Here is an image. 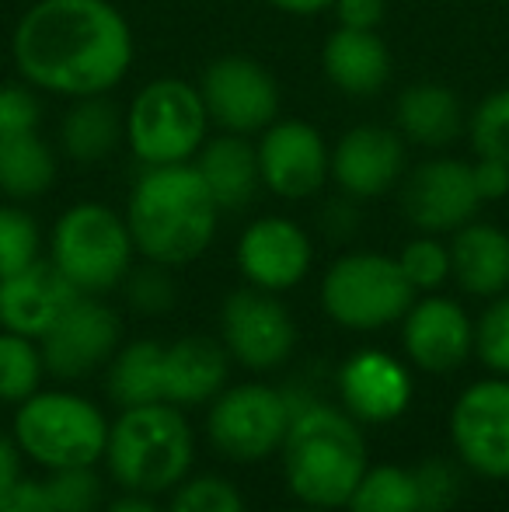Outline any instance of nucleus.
Segmentation results:
<instances>
[{
	"label": "nucleus",
	"mask_w": 509,
	"mask_h": 512,
	"mask_svg": "<svg viewBox=\"0 0 509 512\" xmlns=\"http://www.w3.org/2000/svg\"><path fill=\"white\" fill-rule=\"evenodd\" d=\"M220 331L224 345L248 370H276L290 359L297 345V324L276 293L234 290L220 307Z\"/></svg>",
	"instance_id": "obj_13"
},
{
	"label": "nucleus",
	"mask_w": 509,
	"mask_h": 512,
	"mask_svg": "<svg viewBox=\"0 0 509 512\" xmlns=\"http://www.w3.org/2000/svg\"><path fill=\"white\" fill-rule=\"evenodd\" d=\"M56 185V154L35 133L0 136V196L11 203H32Z\"/></svg>",
	"instance_id": "obj_27"
},
{
	"label": "nucleus",
	"mask_w": 509,
	"mask_h": 512,
	"mask_svg": "<svg viewBox=\"0 0 509 512\" xmlns=\"http://www.w3.org/2000/svg\"><path fill=\"white\" fill-rule=\"evenodd\" d=\"M109 418L70 391H35L14 411V443L46 471L91 467L105 457Z\"/></svg>",
	"instance_id": "obj_7"
},
{
	"label": "nucleus",
	"mask_w": 509,
	"mask_h": 512,
	"mask_svg": "<svg viewBox=\"0 0 509 512\" xmlns=\"http://www.w3.org/2000/svg\"><path fill=\"white\" fill-rule=\"evenodd\" d=\"M42 251V230L35 216L18 203L0 206V279L14 276V272L28 269L39 262Z\"/></svg>",
	"instance_id": "obj_32"
},
{
	"label": "nucleus",
	"mask_w": 509,
	"mask_h": 512,
	"mask_svg": "<svg viewBox=\"0 0 509 512\" xmlns=\"http://www.w3.org/2000/svg\"><path fill=\"white\" fill-rule=\"evenodd\" d=\"M21 481V450L14 439L0 436V492Z\"/></svg>",
	"instance_id": "obj_44"
},
{
	"label": "nucleus",
	"mask_w": 509,
	"mask_h": 512,
	"mask_svg": "<svg viewBox=\"0 0 509 512\" xmlns=\"http://www.w3.org/2000/svg\"><path fill=\"white\" fill-rule=\"evenodd\" d=\"M475 352L492 373L509 377V293L492 297L475 324Z\"/></svg>",
	"instance_id": "obj_35"
},
{
	"label": "nucleus",
	"mask_w": 509,
	"mask_h": 512,
	"mask_svg": "<svg viewBox=\"0 0 509 512\" xmlns=\"http://www.w3.org/2000/svg\"><path fill=\"white\" fill-rule=\"evenodd\" d=\"M321 70L328 84L346 98H377L391 81L394 63L391 49L377 32L335 25L321 46Z\"/></svg>",
	"instance_id": "obj_21"
},
{
	"label": "nucleus",
	"mask_w": 509,
	"mask_h": 512,
	"mask_svg": "<svg viewBox=\"0 0 509 512\" xmlns=\"http://www.w3.org/2000/svg\"><path fill=\"white\" fill-rule=\"evenodd\" d=\"M464 136L475 157H496L509 164V84L471 108Z\"/></svg>",
	"instance_id": "obj_31"
},
{
	"label": "nucleus",
	"mask_w": 509,
	"mask_h": 512,
	"mask_svg": "<svg viewBox=\"0 0 509 512\" xmlns=\"http://www.w3.org/2000/svg\"><path fill=\"white\" fill-rule=\"evenodd\" d=\"M276 11L293 14V18H318V14L332 11L335 0H269Z\"/></svg>",
	"instance_id": "obj_45"
},
{
	"label": "nucleus",
	"mask_w": 509,
	"mask_h": 512,
	"mask_svg": "<svg viewBox=\"0 0 509 512\" xmlns=\"http://www.w3.org/2000/svg\"><path fill=\"white\" fill-rule=\"evenodd\" d=\"M506 4H509V0H506Z\"/></svg>",
	"instance_id": "obj_48"
},
{
	"label": "nucleus",
	"mask_w": 509,
	"mask_h": 512,
	"mask_svg": "<svg viewBox=\"0 0 509 512\" xmlns=\"http://www.w3.org/2000/svg\"><path fill=\"white\" fill-rule=\"evenodd\" d=\"M415 488H419V512H447L461 499V474L450 460L433 457L415 467Z\"/></svg>",
	"instance_id": "obj_38"
},
{
	"label": "nucleus",
	"mask_w": 509,
	"mask_h": 512,
	"mask_svg": "<svg viewBox=\"0 0 509 512\" xmlns=\"http://www.w3.org/2000/svg\"><path fill=\"white\" fill-rule=\"evenodd\" d=\"M356 223H360V216H356V199H349V196H335L332 203L325 206V213H321V227L328 230V237H349L356 230Z\"/></svg>",
	"instance_id": "obj_43"
},
{
	"label": "nucleus",
	"mask_w": 509,
	"mask_h": 512,
	"mask_svg": "<svg viewBox=\"0 0 509 512\" xmlns=\"http://www.w3.org/2000/svg\"><path fill=\"white\" fill-rule=\"evenodd\" d=\"M304 512H328V509H311V506H307Z\"/></svg>",
	"instance_id": "obj_47"
},
{
	"label": "nucleus",
	"mask_w": 509,
	"mask_h": 512,
	"mask_svg": "<svg viewBox=\"0 0 509 512\" xmlns=\"http://www.w3.org/2000/svg\"><path fill=\"white\" fill-rule=\"evenodd\" d=\"M123 216L136 255L164 269H182L210 251L220 206L213 203L196 164H161L140 168Z\"/></svg>",
	"instance_id": "obj_2"
},
{
	"label": "nucleus",
	"mask_w": 509,
	"mask_h": 512,
	"mask_svg": "<svg viewBox=\"0 0 509 512\" xmlns=\"http://www.w3.org/2000/svg\"><path fill=\"white\" fill-rule=\"evenodd\" d=\"M231 352L224 342L206 335H185L164 345V401L171 405H203L227 384Z\"/></svg>",
	"instance_id": "obj_24"
},
{
	"label": "nucleus",
	"mask_w": 509,
	"mask_h": 512,
	"mask_svg": "<svg viewBox=\"0 0 509 512\" xmlns=\"http://www.w3.org/2000/svg\"><path fill=\"white\" fill-rule=\"evenodd\" d=\"M192 164H196L199 178L210 189L220 213H238V209L252 206L255 192L262 189L255 136L217 129V136H206V143L192 157Z\"/></svg>",
	"instance_id": "obj_22"
},
{
	"label": "nucleus",
	"mask_w": 509,
	"mask_h": 512,
	"mask_svg": "<svg viewBox=\"0 0 509 512\" xmlns=\"http://www.w3.org/2000/svg\"><path fill=\"white\" fill-rule=\"evenodd\" d=\"M339 398L356 422L384 425L401 418L412 405V377L401 359L381 349H360L342 363Z\"/></svg>",
	"instance_id": "obj_19"
},
{
	"label": "nucleus",
	"mask_w": 509,
	"mask_h": 512,
	"mask_svg": "<svg viewBox=\"0 0 509 512\" xmlns=\"http://www.w3.org/2000/svg\"><path fill=\"white\" fill-rule=\"evenodd\" d=\"M398 265L415 293H436L450 276V244H443L436 234H419L401 248Z\"/></svg>",
	"instance_id": "obj_33"
},
{
	"label": "nucleus",
	"mask_w": 509,
	"mask_h": 512,
	"mask_svg": "<svg viewBox=\"0 0 509 512\" xmlns=\"http://www.w3.org/2000/svg\"><path fill=\"white\" fill-rule=\"evenodd\" d=\"M0 512H56L42 481H25L0 492Z\"/></svg>",
	"instance_id": "obj_42"
},
{
	"label": "nucleus",
	"mask_w": 509,
	"mask_h": 512,
	"mask_svg": "<svg viewBox=\"0 0 509 512\" xmlns=\"http://www.w3.org/2000/svg\"><path fill=\"white\" fill-rule=\"evenodd\" d=\"M450 439L471 471L482 478H509V380H478L450 411Z\"/></svg>",
	"instance_id": "obj_15"
},
{
	"label": "nucleus",
	"mask_w": 509,
	"mask_h": 512,
	"mask_svg": "<svg viewBox=\"0 0 509 512\" xmlns=\"http://www.w3.org/2000/svg\"><path fill=\"white\" fill-rule=\"evenodd\" d=\"M136 244L123 213L105 203H74L63 209L49 234V262L74 283L77 293H102L123 286L133 269Z\"/></svg>",
	"instance_id": "obj_6"
},
{
	"label": "nucleus",
	"mask_w": 509,
	"mask_h": 512,
	"mask_svg": "<svg viewBox=\"0 0 509 512\" xmlns=\"http://www.w3.org/2000/svg\"><path fill=\"white\" fill-rule=\"evenodd\" d=\"M401 345L419 370L450 373L475 352V321L457 300L429 293L401 317Z\"/></svg>",
	"instance_id": "obj_18"
},
{
	"label": "nucleus",
	"mask_w": 509,
	"mask_h": 512,
	"mask_svg": "<svg viewBox=\"0 0 509 512\" xmlns=\"http://www.w3.org/2000/svg\"><path fill=\"white\" fill-rule=\"evenodd\" d=\"M105 391L119 408H140L164 401V345L161 342H129L109 366Z\"/></svg>",
	"instance_id": "obj_28"
},
{
	"label": "nucleus",
	"mask_w": 509,
	"mask_h": 512,
	"mask_svg": "<svg viewBox=\"0 0 509 512\" xmlns=\"http://www.w3.org/2000/svg\"><path fill=\"white\" fill-rule=\"evenodd\" d=\"M346 506L349 512H419L415 474L394 464L367 467Z\"/></svg>",
	"instance_id": "obj_29"
},
{
	"label": "nucleus",
	"mask_w": 509,
	"mask_h": 512,
	"mask_svg": "<svg viewBox=\"0 0 509 512\" xmlns=\"http://www.w3.org/2000/svg\"><path fill=\"white\" fill-rule=\"evenodd\" d=\"M283 478L311 509H339L367 471V439L349 411L307 401L283 436Z\"/></svg>",
	"instance_id": "obj_3"
},
{
	"label": "nucleus",
	"mask_w": 509,
	"mask_h": 512,
	"mask_svg": "<svg viewBox=\"0 0 509 512\" xmlns=\"http://www.w3.org/2000/svg\"><path fill=\"white\" fill-rule=\"evenodd\" d=\"M56 512H95L102 502V481L91 467H63L49 471V481H42Z\"/></svg>",
	"instance_id": "obj_36"
},
{
	"label": "nucleus",
	"mask_w": 509,
	"mask_h": 512,
	"mask_svg": "<svg viewBox=\"0 0 509 512\" xmlns=\"http://www.w3.org/2000/svg\"><path fill=\"white\" fill-rule=\"evenodd\" d=\"M42 122V98L32 84L7 81L0 84V136L35 133Z\"/></svg>",
	"instance_id": "obj_39"
},
{
	"label": "nucleus",
	"mask_w": 509,
	"mask_h": 512,
	"mask_svg": "<svg viewBox=\"0 0 509 512\" xmlns=\"http://www.w3.org/2000/svg\"><path fill=\"white\" fill-rule=\"evenodd\" d=\"M394 129L405 143H415L422 150H447L454 140H461L468 129V112L461 98L440 81H415L394 102Z\"/></svg>",
	"instance_id": "obj_23"
},
{
	"label": "nucleus",
	"mask_w": 509,
	"mask_h": 512,
	"mask_svg": "<svg viewBox=\"0 0 509 512\" xmlns=\"http://www.w3.org/2000/svg\"><path fill=\"white\" fill-rule=\"evenodd\" d=\"M238 269L248 286L265 293H286L311 272V234L290 216H258L238 237Z\"/></svg>",
	"instance_id": "obj_16"
},
{
	"label": "nucleus",
	"mask_w": 509,
	"mask_h": 512,
	"mask_svg": "<svg viewBox=\"0 0 509 512\" xmlns=\"http://www.w3.org/2000/svg\"><path fill=\"white\" fill-rule=\"evenodd\" d=\"M471 161L450 154H433L401 178V213L419 234H454L482 209Z\"/></svg>",
	"instance_id": "obj_11"
},
{
	"label": "nucleus",
	"mask_w": 509,
	"mask_h": 512,
	"mask_svg": "<svg viewBox=\"0 0 509 512\" xmlns=\"http://www.w3.org/2000/svg\"><path fill=\"white\" fill-rule=\"evenodd\" d=\"M405 147L408 143L394 126L363 122L346 129L332 147V182L356 203L381 199L405 178Z\"/></svg>",
	"instance_id": "obj_17"
},
{
	"label": "nucleus",
	"mask_w": 509,
	"mask_h": 512,
	"mask_svg": "<svg viewBox=\"0 0 509 512\" xmlns=\"http://www.w3.org/2000/svg\"><path fill=\"white\" fill-rule=\"evenodd\" d=\"M126 143V108L112 95L74 98L60 119V150L77 164H98Z\"/></svg>",
	"instance_id": "obj_26"
},
{
	"label": "nucleus",
	"mask_w": 509,
	"mask_h": 512,
	"mask_svg": "<svg viewBox=\"0 0 509 512\" xmlns=\"http://www.w3.org/2000/svg\"><path fill=\"white\" fill-rule=\"evenodd\" d=\"M126 286V300L136 314H164V310L175 307V283H171V269L164 265H140V269H129V276L123 279Z\"/></svg>",
	"instance_id": "obj_37"
},
{
	"label": "nucleus",
	"mask_w": 509,
	"mask_h": 512,
	"mask_svg": "<svg viewBox=\"0 0 509 512\" xmlns=\"http://www.w3.org/2000/svg\"><path fill=\"white\" fill-rule=\"evenodd\" d=\"M119 338H123V321H119L116 310L102 297L77 293L74 304L63 310L53 321V328L39 338L42 363L53 377H88L105 359H112Z\"/></svg>",
	"instance_id": "obj_14"
},
{
	"label": "nucleus",
	"mask_w": 509,
	"mask_h": 512,
	"mask_svg": "<svg viewBox=\"0 0 509 512\" xmlns=\"http://www.w3.org/2000/svg\"><path fill=\"white\" fill-rule=\"evenodd\" d=\"M168 512H248V509L231 481L203 474V478H192L175 488V499H171Z\"/></svg>",
	"instance_id": "obj_34"
},
{
	"label": "nucleus",
	"mask_w": 509,
	"mask_h": 512,
	"mask_svg": "<svg viewBox=\"0 0 509 512\" xmlns=\"http://www.w3.org/2000/svg\"><path fill=\"white\" fill-rule=\"evenodd\" d=\"M196 457V439L171 401L123 408L109 425L105 464L112 478L136 495H161L182 485Z\"/></svg>",
	"instance_id": "obj_4"
},
{
	"label": "nucleus",
	"mask_w": 509,
	"mask_h": 512,
	"mask_svg": "<svg viewBox=\"0 0 509 512\" xmlns=\"http://www.w3.org/2000/svg\"><path fill=\"white\" fill-rule=\"evenodd\" d=\"M42 349L35 338L14 335V331H0V401L7 405H21L32 398L42 384Z\"/></svg>",
	"instance_id": "obj_30"
},
{
	"label": "nucleus",
	"mask_w": 509,
	"mask_h": 512,
	"mask_svg": "<svg viewBox=\"0 0 509 512\" xmlns=\"http://www.w3.org/2000/svg\"><path fill=\"white\" fill-rule=\"evenodd\" d=\"M199 95L210 112V126L224 133L258 136L279 119L283 91L279 81L252 56H217L199 77Z\"/></svg>",
	"instance_id": "obj_10"
},
{
	"label": "nucleus",
	"mask_w": 509,
	"mask_h": 512,
	"mask_svg": "<svg viewBox=\"0 0 509 512\" xmlns=\"http://www.w3.org/2000/svg\"><path fill=\"white\" fill-rule=\"evenodd\" d=\"M105 512H157V506L150 502V495H136V492H129L123 495V499H116Z\"/></svg>",
	"instance_id": "obj_46"
},
{
	"label": "nucleus",
	"mask_w": 509,
	"mask_h": 512,
	"mask_svg": "<svg viewBox=\"0 0 509 512\" xmlns=\"http://www.w3.org/2000/svg\"><path fill=\"white\" fill-rule=\"evenodd\" d=\"M206 136L210 112L185 77H154L126 105V147L140 168L192 164Z\"/></svg>",
	"instance_id": "obj_5"
},
{
	"label": "nucleus",
	"mask_w": 509,
	"mask_h": 512,
	"mask_svg": "<svg viewBox=\"0 0 509 512\" xmlns=\"http://www.w3.org/2000/svg\"><path fill=\"white\" fill-rule=\"evenodd\" d=\"M450 269L471 297H503L509 290V234L496 223H464L450 234Z\"/></svg>",
	"instance_id": "obj_25"
},
{
	"label": "nucleus",
	"mask_w": 509,
	"mask_h": 512,
	"mask_svg": "<svg viewBox=\"0 0 509 512\" xmlns=\"http://www.w3.org/2000/svg\"><path fill=\"white\" fill-rule=\"evenodd\" d=\"M74 297V283L49 258H39L28 269L0 279V328L39 342Z\"/></svg>",
	"instance_id": "obj_20"
},
{
	"label": "nucleus",
	"mask_w": 509,
	"mask_h": 512,
	"mask_svg": "<svg viewBox=\"0 0 509 512\" xmlns=\"http://www.w3.org/2000/svg\"><path fill=\"white\" fill-rule=\"evenodd\" d=\"M412 300L415 290L398 258L384 251H349L335 258L321 279V307L349 331H381L401 321Z\"/></svg>",
	"instance_id": "obj_8"
},
{
	"label": "nucleus",
	"mask_w": 509,
	"mask_h": 512,
	"mask_svg": "<svg viewBox=\"0 0 509 512\" xmlns=\"http://www.w3.org/2000/svg\"><path fill=\"white\" fill-rule=\"evenodd\" d=\"M471 175H475V189L482 203H496V199L509 196V164L496 161V157H475Z\"/></svg>",
	"instance_id": "obj_40"
},
{
	"label": "nucleus",
	"mask_w": 509,
	"mask_h": 512,
	"mask_svg": "<svg viewBox=\"0 0 509 512\" xmlns=\"http://www.w3.org/2000/svg\"><path fill=\"white\" fill-rule=\"evenodd\" d=\"M262 189L286 203L311 199L332 182V143L304 119H283L265 126L255 140Z\"/></svg>",
	"instance_id": "obj_12"
},
{
	"label": "nucleus",
	"mask_w": 509,
	"mask_h": 512,
	"mask_svg": "<svg viewBox=\"0 0 509 512\" xmlns=\"http://www.w3.org/2000/svg\"><path fill=\"white\" fill-rule=\"evenodd\" d=\"M286 429H290V405L283 391L269 384L227 387L213 398V408L206 415L210 443L238 464H252L276 453L283 446Z\"/></svg>",
	"instance_id": "obj_9"
},
{
	"label": "nucleus",
	"mask_w": 509,
	"mask_h": 512,
	"mask_svg": "<svg viewBox=\"0 0 509 512\" xmlns=\"http://www.w3.org/2000/svg\"><path fill=\"white\" fill-rule=\"evenodd\" d=\"M133 28L112 0H35L11 32L18 77L39 95H112L133 67Z\"/></svg>",
	"instance_id": "obj_1"
},
{
	"label": "nucleus",
	"mask_w": 509,
	"mask_h": 512,
	"mask_svg": "<svg viewBox=\"0 0 509 512\" xmlns=\"http://www.w3.org/2000/svg\"><path fill=\"white\" fill-rule=\"evenodd\" d=\"M332 14L342 28H367V32H377L387 14L384 0H335Z\"/></svg>",
	"instance_id": "obj_41"
}]
</instances>
